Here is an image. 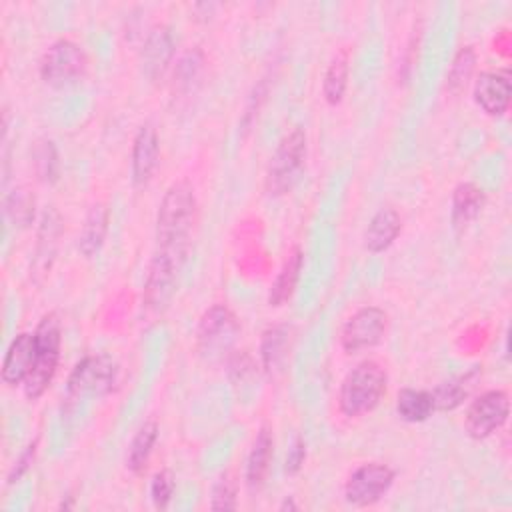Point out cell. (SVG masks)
<instances>
[{
    "instance_id": "cell-14",
    "label": "cell",
    "mask_w": 512,
    "mask_h": 512,
    "mask_svg": "<svg viewBox=\"0 0 512 512\" xmlns=\"http://www.w3.org/2000/svg\"><path fill=\"white\" fill-rule=\"evenodd\" d=\"M160 158V138L156 128L146 122L138 128L132 142V182L134 186H144L150 182Z\"/></svg>"
},
{
    "instance_id": "cell-13",
    "label": "cell",
    "mask_w": 512,
    "mask_h": 512,
    "mask_svg": "<svg viewBox=\"0 0 512 512\" xmlns=\"http://www.w3.org/2000/svg\"><path fill=\"white\" fill-rule=\"evenodd\" d=\"M172 58H174V40H172L170 28L164 24H156L146 34V40L140 50V64H142L144 76L150 82L162 80V76L170 68Z\"/></svg>"
},
{
    "instance_id": "cell-19",
    "label": "cell",
    "mask_w": 512,
    "mask_h": 512,
    "mask_svg": "<svg viewBox=\"0 0 512 512\" xmlns=\"http://www.w3.org/2000/svg\"><path fill=\"white\" fill-rule=\"evenodd\" d=\"M486 206V192L474 182H460L452 192V226L464 230Z\"/></svg>"
},
{
    "instance_id": "cell-30",
    "label": "cell",
    "mask_w": 512,
    "mask_h": 512,
    "mask_svg": "<svg viewBox=\"0 0 512 512\" xmlns=\"http://www.w3.org/2000/svg\"><path fill=\"white\" fill-rule=\"evenodd\" d=\"M212 510H234L236 508V480L226 472L212 486L210 496Z\"/></svg>"
},
{
    "instance_id": "cell-11",
    "label": "cell",
    "mask_w": 512,
    "mask_h": 512,
    "mask_svg": "<svg viewBox=\"0 0 512 512\" xmlns=\"http://www.w3.org/2000/svg\"><path fill=\"white\" fill-rule=\"evenodd\" d=\"M394 470L382 462L360 464L346 478L344 498L352 506H372L376 504L394 484Z\"/></svg>"
},
{
    "instance_id": "cell-32",
    "label": "cell",
    "mask_w": 512,
    "mask_h": 512,
    "mask_svg": "<svg viewBox=\"0 0 512 512\" xmlns=\"http://www.w3.org/2000/svg\"><path fill=\"white\" fill-rule=\"evenodd\" d=\"M304 460H306V442L302 438H294V442H292V446L288 448V454H286L284 470L288 474H296L304 466Z\"/></svg>"
},
{
    "instance_id": "cell-16",
    "label": "cell",
    "mask_w": 512,
    "mask_h": 512,
    "mask_svg": "<svg viewBox=\"0 0 512 512\" xmlns=\"http://www.w3.org/2000/svg\"><path fill=\"white\" fill-rule=\"evenodd\" d=\"M274 456V436L268 424H262L252 440L248 458H246V484L250 490H260Z\"/></svg>"
},
{
    "instance_id": "cell-24",
    "label": "cell",
    "mask_w": 512,
    "mask_h": 512,
    "mask_svg": "<svg viewBox=\"0 0 512 512\" xmlns=\"http://www.w3.org/2000/svg\"><path fill=\"white\" fill-rule=\"evenodd\" d=\"M346 86H348V56L346 52H340L330 60L324 72V80H322L324 100L330 106L340 104L346 94Z\"/></svg>"
},
{
    "instance_id": "cell-10",
    "label": "cell",
    "mask_w": 512,
    "mask_h": 512,
    "mask_svg": "<svg viewBox=\"0 0 512 512\" xmlns=\"http://www.w3.org/2000/svg\"><path fill=\"white\" fill-rule=\"evenodd\" d=\"M388 328V314L378 306L358 308L342 326L340 346L346 354H358L382 342Z\"/></svg>"
},
{
    "instance_id": "cell-25",
    "label": "cell",
    "mask_w": 512,
    "mask_h": 512,
    "mask_svg": "<svg viewBox=\"0 0 512 512\" xmlns=\"http://www.w3.org/2000/svg\"><path fill=\"white\" fill-rule=\"evenodd\" d=\"M474 68H476V50L466 44V46H460L458 52L454 54L452 58V64L448 68V74H446V88L450 94H460L466 84L470 82L472 74H474Z\"/></svg>"
},
{
    "instance_id": "cell-15",
    "label": "cell",
    "mask_w": 512,
    "mask_h": 512,
    "mask_svg": "<svg viewBox=\"0 0 512 512\" xmlns=\"http://www.w3.org/2000/svg\"><path fill=\"white\" fill-rule=\"evenodd\" d=\"M36 354V342L34 332H20L10 342L4 362H2V382L6 386H18L24 384L26 376L32 370Z\"/></svg>"
},
{
    "instance_id": "cell-4",
    "label": "cell",
    "mask_w": 512,
    "mask_h": 512,
    "mask_svg": "<svg viewBox=\"0 0 512 512\" xmlns=\"http://www.w3.org/2000/svg\"><path fill=\"white\" fill-rule=\"evenodd\" d=\"M308 140L306 132L300 126L290 128L278 142L268 170H266V192L270 196H282L292 190L300 178L306 162Z\"/></svg>"
},
{
    "instance_id": "cell-27",
    "label": "cell",
    "mask_w": 512,
    "mask_h": 512,
    "mask_svg": "<svg viewBox=\"0 0 512 512\" xmlns=\"http://www.w3.org/2000/svg\"><path fill=\"white\" fill-rule=\"evenodd\" d=\"M204 66V54L200 50H188L186 54L180 56V60L174 66V88L180 92H188L192 84L200 78Z\"/></svg>"
},
{
    "instance_id": "cell-29",
    "label": "cell",
    "mask_w": 512,
    "mask_h": 512,
    "mask_svg": "<svg viewBox=\"0 0 512 512\" xmlns=\"http://www.w3.org/2000/svg\"><path fill=\"white\" fill-rule=\"evenodd\" d=\"M34 204V196L26 188H16L6 198V214L16 226L26 228L34 220Z\"/></svg>"
},
{
    "instance_id": "cell-3",
    "label": "cell",
    "mask_w": 512,
    "mask_h": 512,
    "mask_svg": "<svg viewBox=\"0 0 512 512\" xmlns=\"http://www.w3.org/2000/svg\"><path fill=\"white\" fill-rule=\"evenodd\" d=\"M36 354L30 374L24 380V394L30 400L40 398L52 384L58 362H60V346H62V324L56 312H48L40 318L34 330Z\"/></svg>"
},
{
    "instance_id": "cell-34",
    "label": "cell",
    "mask_w": 512,
    "mask_h": 512,
    "mask_svg": "<svg viewBox=\"0 0 512 512\" xmlns=\"http://www.w3.org/2000/svg\"><path fill=\"white\" fill-rule=\"evenodd\" d=\"M280 510L284 512V510H298V504L292 500V496H288V498H284V502L280 504Z\"/></svg>"
},
{
    "instance_id": "cell-5",
    "label": "cell",
    "mask_w": 512,
    "mask_h": 512,
    "mask_svg": "<svg viewBox=\"0 0 512 512\" xmlns=\"http://www.w3.org/2000/svg\"><path fill=\"white\" fill-rule=\"evenodd\" d=\"M88 56L84 48L70 40H54L40 58V78L52 88H66L86 76Z\"/></svg>"
},
{
    "instance_id": "cell-21",
    "label": "cell",
    "mask_w": 512,
    "mask_h": 512,
    "mask_svg": "<svg viewBox=\"0 0 512 512\" xmlns=\"http://www.w3.org/2000/svg\"><path fill=\"white\" fill-rule=\"evenodd\" d=\"M290 348L288 326H270L264 330L260 340V360L266 372H276L284 364Z\"/></svg>"
},
{
    "instance_id": "cell-7",
    "label": "cell",
    "mask_w": 512,
    "mask_h": 512,
    "mask_svg": "<svg viewBox=\"0 0 512 512\" xmlns=\"http://www.w3.org/2000/svg\"><path fill=\"white\" fill-rule=\"evenodd\" d=\"M118 380V364L108 354H90L84 356L70 372L66 390L70 398H88L104 396L112 392Z\"/></svg>"
},
{
    "instance_id": "cell-31",
    "label": "cell",
    "mask_w": 512,
    "mask_h": 512,
    "mask_svg": "<svg viewBox=\"0 0 512 512\" xmlns=\"http://www.w3.org/2000/svg\"><path fill=\"white\" fill-rule=\"evenodd\" d=\"M174 488H176V482H174V476L170 470H160L154 474L152 482H150V498L154 502V506L158 510H164L168 508L170 500H172V494H174Z\"/></svg>"
},
{
    "instance_id": "cell-12",
    "label": "cell",
    "mask_w": 512,
    "mask_h": 512,
    "mask_svg": "<svg viewBox=\"0 0 512 512\" xmlns=\"http://www.w3.org/2000/svg\"><path fill=\"white\" fill-rule=\"evenodd\" d=\"M474 102L488 116H502L510 106L512 84L508 70H486L474 80Z\"/></svg>"
},
{
    "instance_id": "cell-33",
    "label": "cell",
    "mask_w": 512,
    "mask_h": 512,
    "mask_svg": "<svg viewBox=\"0 0 512 512\" xmlns=\"http://www.w3.org/2000/svg\"><path fill=\"white\" fill-rule=\"evenodd\" d=\"M34 452H36V442L28 444L26 450L18 456V460L14 462V466H12L10 474H8V482H16L18 478L24 476V472L30 468V464H32V460H34Z\"/></svg>"
},
{
    "instance_id": "cell-8",
    "label": "cell",
    "mask_w": 512,
    "mask_h": 512,
    "mask_svg": "<svg viewBox=\"0 0 512 512\" xmlns=\"http://www.w3.org/2000/svg\"><path fill=\"white\" fill-rule=\"evenodd\" d=\"M180 266H182V260H178L176 256L164 250H156V254L150 260L144 292H142V304L148 314L158 316L168 308L176 290V278H178Z\"/></svg>"
},
{
    "instance_id": "cell-22",
    "label": "cell",
    "mask_w": 512,
    "mask_h": 512,
    "mask_svg": "<svg viewBox=\"0 0 512 512\" xmlns=\"http://www.w3.org/2000/svg\"><path fill=\"white\" fill-rule=\"evenodd\" d=\"M396 412L404 422L416 424L428 420L436 412L430 390L402 388L396 396Z\"/></svg>"
},
{
    "instance_id": "cell-18",
    "label": "cell",
    "mask_w": 512,
    "mask_h": 512,
    "mask_svg": "<svg viewBox=\"0 0 512 512\" xmlns=\"http://www.w3.org/2000/svg\"><path fill=\"white\" fill-rule=\"evenodd\" d=\"M302 266H304V252L300 246H292L280 266V272L276 274V278L270 286V292H268L270 306L278 308L292 298L298 278H300V272H302Z\"/></svg>"
},
{
    "instance_id": "cell-28",
    "label": "cell",
    "mask_w": 512,
    "mask_h": 512,
    "mask_svg": "<svg viewBox=\"0 0 512 512\" xmlns=\"http://www.w3.org/2000/svg\"><path fill=\"white\" fill-rule=\"evenodd\" d=\"M430 394H432L436 410H454L468 396L466 378H450V380L438 384L434 390H430Z\"/></svg>"
},
{
    "instance_id": "cell-17",
    "label": "cell",
    "mask_w": 512,
    "mask_h": 512,
    "mask_svg": "<svg viewBox=\"0 0 512 512\" xmlns=\"http://www.w3.org/2000/svg\"><path fill=\"white\" fill-rule=\"evenodd\" d=\"M402 230V218L400 214L386 206V208H380L368 222L366 230H364V248L372 254H378V252H384L388 250L394 240L398 238Z\"/></svg>"
},
{
    "instance_id": "cell-9",
    "label": "cell",
    "mask_w": 512,
    "mask_h": 512,
    "mask_svg": "<svg viewBox=\"0 0 512 512\" xmlns=\"http://www.w3.org/2000/svg\"><path fill=\"white\" fill-rule=\"evenodd\" d=\"M510 414V398L506 390H486L466 410L464 428L470 438L484 440L500 430Z\"/></svg>"
},
{
    "instance_id": "cell-6",
    "label": "cell",
    "mask_w": 512,
    "mask_h": 512,
    "mask_svg": "<svg viewBox=\"0 0 512 512\" xmlns=\"http://www.w3.org/2000/svg\"><path fill=\"white\" fill-rule=\"evenodd\" d=\"M240 334V322L226 304H214L198 320L196 348L204 358H222Z\"/></svg>"
},
{
    "instance_id": "cell-20",
    "label": "cell",
    "mask_w": 512,
    "mask_h": 512,
    "mask_svg": "<svg viewBox=\"0 0 512 512\" xmlns=\"http://www.w3.org/2000/svg\"><path fill=\"white\" fill-rule=\"evenodd\" d=\"M108 222H110V214H108L106 204H102V202L92 204L84 218L80 236H78V250L86 258L94 256L102 248L106 232H108Z\"/></svg>"
},
{
    "instance_id": "cell-23",
    "label": "cell",
    "mask_w": 512,
    "mask_h": 512,
    "mask_svg": "<svg viewBox=\"0 0 512 512\" xmlns=\"http://www.w3.org/2000/svg\"><path fill=\"white\" fill-rule=\"evenodd\" d=\"M156 440H158V424L154 420L144 422L136 430V434L128 446V456H126V466L132 474H142L146 470Z\"/></svg>"
},
{
    "instance_id": "cell-2",
    "label": "cell",
    "mask_w": 512,
    "mask_h": 512,
    "mask_svg": "<svg viewBox=\"0 0 512 512\" xmlns=\"http://www.w3.org/2000/svg\"><path fill=\"white\" fill-rule=\"evenodd\" d=\"M388 388V374L376 360H362L342 380L338 390V408L344 416H362L372 412Z\"/></svg>"
},
{
    "instance_id": "cell-1",
    "label": "cell",
    "mask_w": 512,
    "mask_h": 512,
    "mask_svg": "<svg viewBox=\"0 0 512 512\" xmlns=\"http://www.w3.org/2000/svg\"><path fill=\"white\" fill-rule=\"evenodd\" d=\"M198 216V202L190 182L178 180L166 192L158 206L156 240L164 250L184 262L190 248L192 230Z\"/></svg>"
},
{
    "instance_id": "cell-26",
    "label": "cell",
    "mask_w": 512,
    "mask_h": 512,
    "mask_svg": "<svg viewBox=\"0 0 512 512\" xmlns=\"http://www.w3.org/2000/svg\"><path fill=\"white\" fill-rule=\"evenodd\" d=\"M32 166L36 176L46 182V184H54L60 176V160H58V150L56 144L48 138H40L36 140L34 148H32Z\"/></svg>"
}]
</instances>
